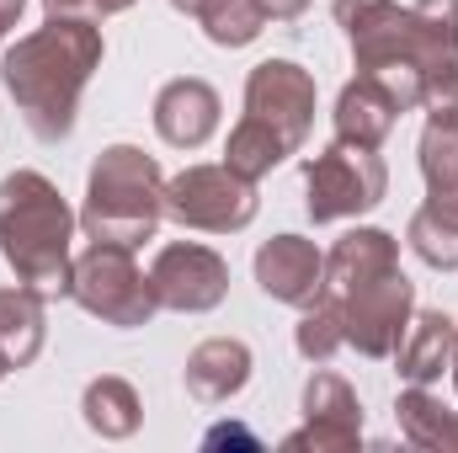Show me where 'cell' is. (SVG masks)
Here are the masks:
<instances>
[{"label":"cell","mask_w":458,"mask_h":453,"mask_svg":"<svg viewBox=\"0 0 458 453\" xmlns=\"http://www.w3.org/2000/svg\"><path fill=\"white\" fill-rule=\"evenodd\" d=\"M411 245L427 267H458V187H443L427 198V209L411 219Z\"/></svg>","instance_id":"18"},{"label":"cell","mask_w":458,"mask_h":453,"mask_svg":"<svg viewBox=\"0 0 458 453\" xmlns=\"http://www.w3.org/2000/svg\"><path fill=\"white\" fill-rule=\"evenodd\" d=\"M43 346V310L32 288H0V357L27 368Z\"/></svg>","instance_id":"19"},{"label":"cell","mask_w":458,"mask_h":453,"mask_svg":"<svg viewBox=\"0 0 458 453\" xmlns=\"http://www.w3.org/2000/svg\"><path fill=\"white\" fill-rule=\"evenodd\" d=\"M97 64H102V32L81 16H48V27H38L5 54L0 81L16 113L27 117V128L59 144L75 128V102Z\"/></svg>","instance_id":"1"},{"label":"cell","mask_w":458,"mask_h":453,"mask_svg":"<svg viewBox=\"0 0 458 453\" xmlns=\"http://www.w3.org/2000/svg\"><path fill=\"white\" fill-rule=\"evenodd\" d=\"M70 229L75 219L48 176L16 171L0 182V256L38 299L70 294Z\"/></svg>","instance_id":"2"},{"label":"cell","mask_w":458,"mask_h":453,"mask_svg":"<svg viewBox=\"0 0 458 453\" xmlns=\"http://www.w3.org/2000/svg\"><path fill=\"white\" fill-rule=\"evenodd\" d=\"M394 123H400L394 91H389L378 75H362V70H357V81L346 86L342 102H336V139H352V144L378 150V144L389 139Z\"/></svg>","instance_id":"15"},{"label":"cell","mask_w":458,"mask_h":453,"mask_svg":"<svg viewBox=\"0 0 458 453\" xmlns=\"http://www.w3.org/2000/svg\"><path fill=\"white\" fill-rule=\"evenodd\" d=\"M454 321L448 315H437V310H427V315H416V326H405V337L394 346V357H400V373L411 379V384H432V379H443V368H454Z\"/></svg>","instance_id":"17"},{"label":"cell","mask_w":458,"mask_h":453,"mask_svg":"<svg viewBox=\"0 0 458 453\" xmlns=\"http://www.w3.org/2000/svg\"><path fill=\"white\" fill-rule=\"evenodd\" d=\"M304 432L288 438V449H352L357 432H362V411H357V395L346 389L336 373H315L310 389H304Z\"/></svg>","instance_id":"12"},{"label":"cell","mask_w":458,"mask_h":453,"mask_svg":"<svg viewBox=\"0 0 458 453\" xmlns=\"http://www.w3.org/2000/svg\"><path fill=\"white\" fill-rule=\"evenodd\" d=\"M133 0H43L48 16H81V21H102L113 11H128Z\"/></svg>","instance_id":"26"},{"label":"cell","mask_w":458,"mask_h":453,"mask_svg":"<svg viewBox=\"0 0 458 453\" xmlns=\"http://www.w3.org/2000/svg\"><path fill=\"white\" fill-rule=\"evenodd\" d=\"M389 272H400V245L384 229H352L326 256V288L336 299L362 288V283H373V278H389Z\"/></svg>","instance_id":"14"},{"label":"cell","mask_w":458,"mask_h":453,"mask_svg":"<svg viewBox=\"0 0 458 453\" xmlns=\"http://www.w3.org/2000/svg\"><path fill=\"white\" fill-rule=\"evenodd\" d=\"M346 341V326H342V299L320 294L315 304H304V321H299V352L310 363H331L336 346Z\"/></svg>","instance_id":"25"},{"label":"cell","mask_w":458,"mask_h":453,"mask_svg":"<svg viewBox=\"0 0 458 453\" xmlns=\"http://www.w3.org/2000/svg\"><path fill=\"white\" fill-rule=\"evenodd\" d=\"M165 214L208 235L245 229L256 219V182H245L229 166H187L176 182H165Z\"/></svg>","instance_id":"7"},{"label":"cell","mask_w":458,"mask_h":453,"mask_svg":"<svg viewBox=\"0 0 458 453\" xmlns=\"http://www.w3.org/2000/svg\"><path fill=\"white\" fill-rule=\"evenodd\" d=\"M315 123V81L293 59H267L245 81V117L234 123L225 166L245 182H261L272 166H283Z\"/></svg>","instance_id":"3"},{"label":"cell","mask_w":458,"mask_h":453,"mask_svg":"<svg viewBox=\"0 0 458 453\" xmlns=\"http://www.w3.org/2000/svg\"><path fill=\"white\" fill-rule=\"evenodd\" d=\"M86 422L102 432V438H128L139 427V395L123 384V379H97L86 389Z\"/></svg>","instance_id":"22"},{"label":"cell","mask_w":458,"mask_h":453,"mask_svg":"<svg viewBox=\"0 0 458 453\" xmlns=\"http://www.w3.org/2000/svg\"><path fill=\"white\" fill-rule=\"evenodd\" d=\"M400 427H405V438L421 443V449H458V416L443 411V406L427 395V384H416L411 395H400Z\"/></svg>","instance_id":"21"},{"label":"cell","mask_w":458,"mask_h":453,"mask_svg":"<svg viewBox=\"0 0 458 453\" xmlns=\"http://www.w3.org/2000/svg\"><path fill=\"white\" fill-rule=\"evenodd\" d=\"M160 214H165L160 166L133 144H113L91 171V192H86V214H81L91 240L133 251V245H144L155 235Z\"/></svg>","instance_id":"4"},{"label":"cell","mask_w":458,"mask_h":453,"mask_svg":"<svg viewBox=\"0 0 458 453\" xmlns=\"http://www.w3.org/2000/svg\"><path fill=\"white\" fill-rule=\"evenodd\" d=\"M155 128H160L165 144L198 150V144L219 128V91H214L208 81H192V75L171 81V86L155 97Z\"/></svg>","instance_id":"13"},{"label":"cell","mask_w":458,"mask_h":453,"mask_svg":"<svg viewBox=\"0 0 458 453\" xmlns=\"http://www.w3.org/2000/svg\"><path fill=\"white\" fill-rule=\"evenodd\" d=\"M411 27H416V59L427 70L443 59H458V0H416Z\"/></svg>","instance_id":"20"},{"label":"cell","mask_w":458,"mask_h":453,"mask_svg":"<svg viewBox=\"0 0 458 453\" xmlns=\"http://www.w3.org/2000/svg\"><path fill=\"white\" fill-rule=\"evenodd\" d=\"M256 5H261V16H272V21H293L310 0H256Z\"/></svg>","instance_id":"27"},{"label":"cell","mask_w":458,"mask_h":453,"mask_svg":"<svg viewBox=\"0 0 458 453\" xmlns=\"http://www.w3.org/2000/svg\"><path fill=\"white\" fill-rule=\"evenodd\" d=\"M256 283L277 304H315L326 294V256L304 235H277L256 251Z\"/></svg>","instance_id":"11"},{"label":"cell","mask_w":458,"mask_h":453,"mask_svg":"<svg viewBox=\"0 0 458 453\" xmlns=\"http://www.w3.org/2000/svg\"><path fill=\"white\" fill-rule=\"evenodd\" d=\"M5 368H11V363H5V357H0V373H5Z\"/></svg>","instance_id":"30"},{"label":"cell","mask_w":458,"mask_h":453,"mask_svg":"<svg viewBox=\"0 0 458 453\" xmlns=\"http://www.w3.org/2000/svg\"><path fill=\"white\" fill-rule=\"evenodd\" d=\"M384 182H389V176H384V160H378L368 144L336 139L331 150H320V155L304 166L310 219H315V225H331V219H352V214L378 209Z\"/></svg>","instance_id":"5"},{"label":"cell","mask_w":458,"mask_h":453,"mask_svg":"<svg viewBox=\"0 0 458 453\" xmlns=\"http://www.w3.org/2000/svg\"><path fill=\"white\" fill-rule=\"evenodd\" d=\"M21 5H27V0H0V43L16 32V21H21Z\"/></svg>","instance_id":"28"},{"label":"cell","mask_w":458,"mask_h":453,"mask_svg":"<svg viewBox=\"0 0 458 453\" xmlns=\"http://www.w3.org/2000/svg\"><path fill=\"white\" fill-rule=\"evenodd\" d=\"M192 16L203 21V32H208L219 48H245V43L261 32V21H267L256 0H203Z\"/></svg>","instance_id":"24"},{"label":"cell","mask_w":458,"mask_h":453,"mask_svg":"<svg viewBox=\"0 0 458 453\" xmlns=\"http://www.w3.org/2000/svg\"><path fill=\"white\" fill-rule=\"evenodd\" d=\"M70 294H75L91 315H102L107 326H144V321L160 310L155 283L133 267V256H128L123 245H107V240H97V245L70 267Z\"/></svg>","instance_id":"6"},{"label":"cell","mask_w":458,"mask_h":453,"mask_svg":"<svg viewBox=\"0 0 458 453\" xmlns=\"http://www.w3.org/2000/svg\"><path fill=\"white\" fill-rule=\"evenodd\" d=\"M245 379H250V346H245V341L214 337L187 357V389H192V400H203V406H219L229 395H240Z\"/></svg>","instance_id":"16"},{"label":"cell","mask_w":458,"mask_h":453,"mask_svg":"<svg viewBox=\"0 0 458 453\" xmlns=\"http://www.w3.org/2000/svg\"><path fill=\"white\" fill-rule=\"evenodd\" d=\"M336 21L346 27V43L357 54V70L421 64L416 59V27H411V11L405 5H394V0H336Z\"/></svg>","instance_id":"9"},{"label":"cell","mask_w":458,"mask_h":453,"mask_svg":"<svg viewBox=\"0 0 458 453\" xmlns=\"http://www.w3.org/2000/svg\"><path fill=\"white\" fill-rule=\"evenodd\" d=\"M405 321H411V283H405L400 272L373 278V283L342 294L346 341H352L362 357H394V346L405 337Z\"/></svg>","instance_id":"8"},{"label":"cell","mask_w":458,"mask_h":453,"mask_svg":"<svg viewBox=\"0 0 458 453\" xmlns=\"http://www.w3.org/2000/svg\"><path fill=\"white\" fill-rule=\"evenodd\" d=\"M454 379H458V341H454Z\"/></svg>","instance_id":"29"},{"label":"cell","mask_w":458,"mask_h":453,"mask_svg":"<svg viewBox=\"0 0 458 453\" xmlns=\"http://www.w3.org/2000/svg\"><path fill=\"white\" fill-rule=\"evenodd\" d=\"M149 283H155V299L165 310H187V315H203L214 310L229 294V267L208 251V245H165L149 267Z\"/></svg>","instance_id":"10"},{"label":"cell","mask_w":458,"mask_h":453,"mask_svg":"<svg viewBox=\"0 0 458 453\" xmlns=\"http://www.w3.org/2000/svg\"><path fill=\"white\" fill-rule=\"evenodd\" d=\"M421 176L432 192L458 187V113H432L421 133Z\"/></svg>","instance_id":"23"}]
</instances>
